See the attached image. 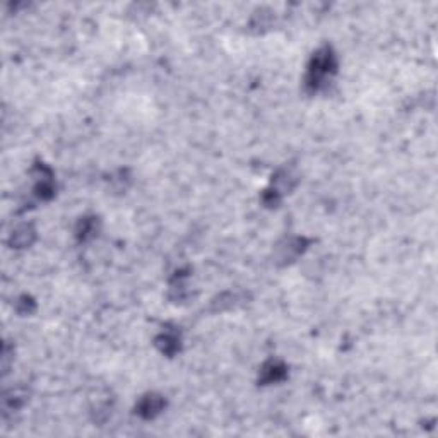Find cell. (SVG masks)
<instances>
[{
    "instance_id": "6da1fadb",
    "label": "cell",
    "mask_w": 438,
    "mask_h": 438,
    "mask_svg": "<svg viewBox=\"0 0 438 438\" xmlns=\"http://www.w3.org/2000/svg\"><path fill=\"white\" fill-rule=\"evenodd\" d=\"M332 71H334V60H332V55L328 53V50L317 53L312 67H310V84L319 87L328 76V72Z\"/></svg>"
}]
</instances>
